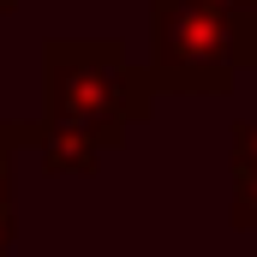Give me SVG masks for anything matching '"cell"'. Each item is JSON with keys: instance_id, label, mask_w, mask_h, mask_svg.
I'll use <instances>...</instances> for the list:
<instances>
[{"instance_id": "6da1fadb", "label": "cell", "mask_w": 257, "mask_h": 257, "mask_svg": "<svg viewBox=\"0 0 257 257\" xmlns=\"http://www.w3.org/2000/svg\"><path fill=\"white\" fill-rule=\"evenodd\" d=\"M156 84L126 60L114 36H48L42 42V120L78 132L102 156L126 144L138 120H150Z\"/></svg>"}, {"instance_id": "7a4b0ae2", "label": "cell", "mask_w": 257, "mask_h": 257, "mask_svg": "<svg viewBox=\"0 0 257 257\" xmlns=\"http://www.w3.org/2000/svg\"><path fill=\"white\" fill-rule=\"evenodd\" d=\"M150 84L156 96H227L239 78L233 24L209 0H150Z\"/></svg>"}, {"instance_id": "3957f363", "label": "cell", "mask_w": 257, "mask_h": 257, "mask_svg": "<svg viewBox=\"0 0 257 257\" xmlns=\"http://www.w3.org/2000/svg\"><path fill=\"white\" fill-rule=\"evenodd\" d=\"M30 150L42 156V174H78V180H90V174L102 168V150H96V144H84L78 132L48 126V120H36V138H30Z\"/></svg>"}, {"instance_id": "277c9868", "label": "cell", "mask_w": 257, "mask_h": 257, "mask_svg": "<svg viewBox=\"0 0 257 257\" xmlns=\"http://www.w3.org/2000/svg\"><path fill=\"white\" fill-rule=\"evenodd\" d=\"M233 227H257V114L233 126Z\"/></svg>"}, {"instance_id": "5b68a950", "label": "cell", "mask_w": 257, "mask_h": 257, "mask_svg": "<svg viewBox=\"0 0 257 257\" xmlns=\"http://www.w3.org/2000/svg\"><path fill=\"white\" fill-rule=\"evenodd\" d=\"M227 24H233V48H239V66H257V0H209Z\"/></svg>"}, {"instance_id": "8992f818", "label": "cell", "mask_w": 257, "mask_h": 257, "mask_svg": "<svg viewBox=\"0 0 257 257\" xmlns=\"http://www.w3.org/2000/svg\"><path fill=\"white\" fill-rule=\"evenodd\" d=\"M36 138V120H0V197H12V162Z\"/></svg>"}, {"instance_id": "52a82bcc", "label": "cell", "mask_w": 257, "mask_h": 257, "mask_svg": "<svg viewBox=\"0 0 257 257\" xmlns=\"http://www.w3.org/2000/svg\"><path fill=\"white\" fill-rule=\"evenodd\" d=\"M12 233H18V209H12V197H0V251L12 245Z\"/></svg>"}, {"instance_id": "ba28073f", "label": "cell", "mask_w": 257, "mask_h": 257, "mask_svg": "<svg viewBox=\"0 0 257 257\" xmlns=\"http://www.w3.org/2000/svg\"><path fill=\"white\" fill-rule=\"evenodd\" d=\"M12 6H18V0H0V12H12Z\"/></svg>"}]
</instances>
